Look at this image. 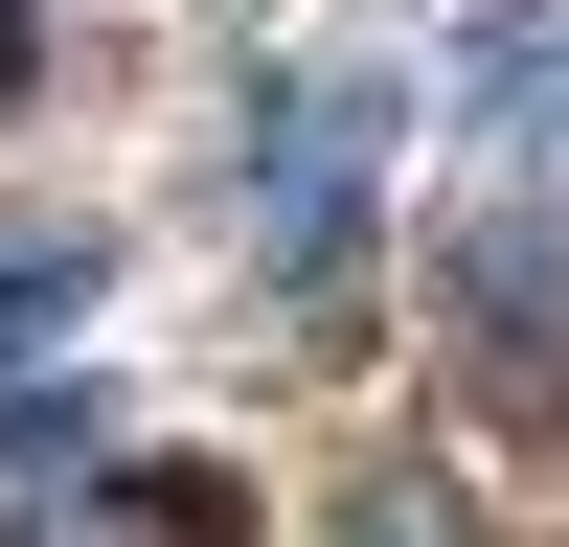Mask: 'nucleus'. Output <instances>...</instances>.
<instances>
[{"instance_id":"nucleus-2","label":"nucleus","mask_w":569,"mask_h":547,"mask_svg":"<svg viewBox=\"0 0 569 547\" xmlns=\"http://www.w3.org/2000/svg\"><path fill=\"white\" fill-rule=\"evenodd\" d=\"M365 137H388V115H365V91H297V115H273V251H297V274H342V206H365Z\"/></svg>"},{"instance_id":"nucleus-4","label":"nucleus","mask_w":569,"mask_h":547,"mask_svg":"<svg viewBox=\"0 0 569 547\" xmlns=\"http://www.w3.org/2000/svg\"><path fill=\"white\" fill-rule=\"evenodd\" d=\"M0 91H23V0H0Z\"/></svg>"},{"instance_id":"nucleus-3","label":"nucleus","mask_w":569,"mask_h":547,"mask_svg":"<svg viewBox=\"0 0 569 547\" xmlns=\"http://www.w3.org/2000/svg\"><path fill=\"white\" fill-rule=\"evenodd\" d=\"M69 319H91V251H69V228H23V251H0V365L69 342Z\"/></svg>"},{"instance_id":"nucleus-1","label":"nucleus","mask_w":569,"mask_h":547,"mask_svg":"<svg viewBox=\"0 0 569 547\" xmlns=\"http://www.w3.org/2000/svg\"><path fill=\"white\" fill-rule=\"evenodd\" d=\"M23 547H251V479H228V456H114V479H91L69 525H23Z\"/></svg>"}]
</instances>
